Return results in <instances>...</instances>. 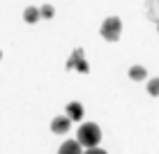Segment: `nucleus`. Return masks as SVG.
Listing matches in <instances>:
<instances>
[{"label":"nucleus","mask_w":159,"mask_h":154,"mask_svg":"<svg viewBox=\"0 0 159 154\" xmlns=\"http://www.w3.org/2000/svg\"><path fill=\"white\" fill-rule=\"evenodd\" d=\"M99 140H102V129L97 124H92V122H85V124H81V129H79V143L83 147H97L99 145Z\"/></svg>","instance_id":"nucleus-1"},{"label":"nucleus","mask_w":159,"mask_h":154,"mask_svg":"<svg viewBox=\"0 0 159 154\" xmlns=\"http://www.w3.org/2000/svg\"><path fill=\"white\" fill-rule=\"evenodd\" d=\"M120 32H122V21H120L118 16H108L102 23V37L104 39L116 42V39H120Z\"/></svg>","instance_id":"nucleus-2"},{"label":"nucleus","mask_w":159,"mask_h":154,"mask_svg":"<svg viewBox=\"0 0 159 154\" xmlns=\"http://www.w3.org/2000/svg\"><path fill=\"white\" fill-rule=\"evenodd\" d=\"M67 69H79V71H83V74H88V64H85V58H83V51H81V48H76L74 55L69 58Z\"/></svg>","instance_id":"nucleus-3"},{"label":"nucleus","mask_w":159,"mask_h":154,"mask_svg":"<svg viewBox=\"0 0 159 154\" xmlns=\"http://www.w3.org/2000/svg\"><path fill=\"white\" fill-rule=\"evenodd\" d=\"M69 124H72V120H69V117H53L51 131H53V134H67V131H69Z\"/></svg>","instance_id":"nucleus-4"},{"label":"nucleus","mask_w":159,"mask_h":154,"mask_svg":"<svg viewBox=\"0 0 159 154\" xmlns=\"http://www.w3.org/2000/svg\"><path fill=\"white\" fill-rule=\"evenodd\" d=\"M58 154H83L81 152V143L79 140H65L62 145H60Z\"/></svg>","instance_id":"nucleus-5"},{"label":"nucleus","mask_w":159,"mask_h":154,"mask_svg":"<svg viewBox=\"0 0 159 154\" xmlns=\"http://www.w3.org/2000/svg\"><path fill=\"white\" fill-rule=\"evenodd\" d=\"M67 117L69 120H81L83 117V106H81V103H76V101H72L67 106Z\"/></svg>","instance_id":"nucleus-6"},{"label":"nucleus","mask_w":159,"mask_h":154,"mask_svg":"<svg viewBox=\"0 0 159 154\" xmlns=\"http://www.w3.org/2000/svg\"><path fill=\"white\" fill-rule=\"evenodd\" d=\"M145 76H148V71H145V67H141V64H134V67L129 69L131 81H145Z\"/></svg>","instance_id":"nucleus-7"},{"label":"nucleus","mask_w":159,"mask_h":154,"mask_svg":"<svg viewBox=\"0 0 159 154\" xmlns=\"http://www.w3.org/2000/svg\"><path fill=\"white\" fill-rule=\"evenodd\" d=\"M39 16H42V12H39L37 7H28V9L23 12V19L28 21V23H37V21H39Z\"/></svg>","instance_id":"nucleus-8"},{"label":"nucleus","mask_w":159,"mask_h":154,"mask_svg":"<svg viewBox=\"0 0 159 154\" xmlns=\"http://www.w3.org/2000/svg\"><path fill=\"white\" fill-rule=\"evenodd\" d=\"M148 92H150L152 97H159V78L148 81Z\"/></svg>","instance_id":"nucleus-9"},{"label":"nucleus","mask_w":159,"mask_h":154,"mask_svg":"<svg viewBox=\"0 0 159 154\" xmlns=\"http://www.w3.org/2000/svg\"><path fill=\"white\" fill-rule=\"evenodd\" d=\"M39 12H42V16H44V19H51V16L56 14V12H53V7H51V5H44V7L39 9Z\"/></svg>","instance_id":"nucleus-10"},{"label":"nucleus","mask_w":159,"mask_h":154,"mask_svg":"<svg viewBox=\"0 0 159 154\" xmlns=\"http://www.w3.org/2000/svg\"><path fill=\"white\" fill-rule=\"evenodd\" d=\"M83 154H106L104 150H99V147H90V150H85Z\"/></svg>","instance_id":"nucleus-11"},{"label":"nucleus","mask_w":159,"mask_h":154,"mask_svg":"<svg viewBox=\"0 0 159 154\" xmlns=\"http://www.w3.org/2000/svg\"><path fill=\"white\" fill-rule=\"evenodd\" d=\"M157 32H159V21H157Z\"/></svg>","instance_id":"nucleus-12"},{"label":"nucleus","mask_w":159,"mask_h":154,"mask_svg":"<svg viewBox=\"0 0 159 154\" xmlns=\"http://www.w3.org/2000/svg\"><path fill=\"white\" fill-rule=\"evenodd\" d=\"M0 55H2V53H0Z\"/></svg>","instance_id":"nucleus-13"}]
</instances>
